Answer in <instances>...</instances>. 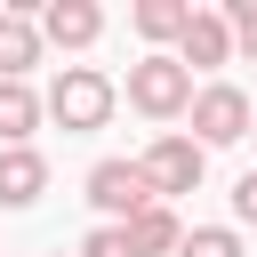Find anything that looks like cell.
Wrapping results in <instances>:
<instances>
[{"label":"cell","instance_id":"cell-3","mask_svg":"<svg viewBox=\"0 0 257 257\" xmlns=\"http://www.w3.org/2000/svg\"><path fill=\"white\" fill-rule=\"evenodd\" d=\"M80 193H88V209L104 217V225H128V217H145L161 193H153V177L137 169V161H120V153H104V161H88V177H80Z\"/></svg>","mask_w":257,"mask_h":257},{"label":"cell","instance_id":"cell-8","mask_svg":"<svg viewBox=\"0 0 257 257\" xmlns=\"http://www.w3.org/2000/svg\"><path fill=\"white\" fill-rule=\"evenodd\" d=\"M233 56H241V40H233V24H225L217 8H201L193 32L177 40V64H185V72H217V64H233Z\"/></svg>","mask_w":257,"mask_h":257},{"label":"cell","instance_id":"cell-1","mask_svg":"<svg viewBox=\"0 0 257 257\" xmlns=\"http://www.w3.org/2000/svg\"><path fill=\"white\" fill-rule=\"evenodd\" d=\"M112 112H120V80H112L104 64H56V80H48V120H56L64 137H96Z\"/></svg>","mask_w":257,"mask_h":257},{"label":"cell","instance_id":"cell-17","mask_svg":"<svg viewBox=\"0 0 257 257\" xmlns=\"http://www.w3.org/2000/svg\"><path fill=\"white\" fill-rule=\"evenodd\" d=\"M249 137H257V128H249Z\"/></svg>","mask_w":257,"mask_h":257},{"label":"cell","instance_id":"cell-5","mask_svg":"<svg viewBox=\"0 0 257 257\" xmlns=\"http://www.w3.org/2000/svg\"><path fill=\"white\" fill-rule=\"evenodd\" d=\"M137 169L153 177V193L161 201H177V193H201V177H209V153L193 145V137H177V128H161L145 153H137Z\"/></svg>","mask_w":257,"mask_h":257},{"label":"cell","instance_id":"cell-16","mask_svg":"<svg viewBox=\"0 0 257 257\" xmlns=\"http://www.w3.org/2000/svg\"><path fill=\"white\" fill-rule=\"evenodd\" d=\"M241 56H249V64H257V32H241Z\"/></svg>","mask_w":257,"mask_h":257},{"label":"cell","instance_id":"cell-13","mask_svg":"<svg viewBox=\"0 0 257 257\" xmlns=\"http://www.w3.org/2000/svg\"><path fill=\"white\" fill-rule=\"evenodd\" d=\"M177 257H249V249H241V225H193Z\"/></svg>","mask_w":257,"mask_h":257},{"label":"cell","instance_id":"cell-12","mask_svg":"<svg viewBox=\"0 0 257 257\" xmlns=\"http://www.w3.org/2000/svg\"><path fill=\"white\" fill-rule=\"evenodd\" d=\"M185 233H193V225H185L169 201H153L145 217H128V241H137V257H177V249H185Z\"/></svg>","mask_w":257,"mask_h":257},{"label":"cell","instance_id":"cell-18","mask_svg":"<svg viewBox=\"0 0 257 257\" xmlns=\"http://www.w3.org/2000/svg\"><path fill=\"white\" fill-rule=\"evenodd\" d=\"M56 257H64V249H56Z\"/></svg>","mask_w":257,"mask_h":257},{"label":"cell","instance_id":"cell-11","mask_svg":"<svg viewBox=\"0 0 257 257\" xmlns=\"http://www.w3.org/2000/svg\"><path fill=\"white\" fill-rule=\"evenodd\" d=\"M40 120H48V88H32V80H0V145H32Z\"/></svg>","mask_w":257,"mask_h":257},{"label":"cell","instance_id":"cell-2","mask_svg":"<svg viewBox=\"0 0 257 257\" xmlns=\"http://www.w3.org/2000/svg\"><path fill=\"white\" fill-rule=\"evenodd\" d=\"M120 96H128V112H145V120H161V128H169V120H185V112H193L201 80H193V72H185L177 56H153V48H145V56L128 64Z\"/></svg>","mask_w":257,"mask_h":257},{"label":"cell","instance_id":"cell-10","mask_svg":"<svg viewBox=\"0 0 257 257\" xmlns=\"http://www.w3.org/2000/svg\"><path fill=\"white\" fill-rule=\"evenodd\" d=\"M193 0H137L128 8V24H137V40H153V56H177V40L193 32Z\"/></svg>","mask_w":257,"mask_h":257},{"label":"cell","instance_id":"cell-7","mask_svg":"<svg viewBox=\"0 0 257 257\" xmlns=\"http://www.w3.org/2000/svg\"><path fill=\"white\" fill-rule=\"evenodd\" d=\"M48 56V32L32 8H0V80H32V64Z\"/></svg>","mask_w":257,"mask_h":257},{"label":"cell","instance_id":"cell-6","mask_svg":"<svg viewBox=\"0 0 257 257\" xmlns=\"http://www.w3.org/2000/svg\"><path fill=\"white\" fill-rule=\"evenodd\" d=\"M40 32H48V48L80 56V48L104 40V8H96V0H48V8H40Z\"/></svg>","mask_w":257,"mask_h":257},{"label":"cell","instance_id":"cell-15","mask_svg":"<svg viewBox=\"0 0 257 257\" xmlns=\"http://www.w3.org/2000/svg\"><path fill=\"white\" fill-rule=\"evenodd\" d=\"M233 225H257V169L233 177Z\"/></svg>","mask_w":257,"mask_h":257},{"label":"cell","instance_id":"cell-14","mask_svg":"<svg viewBox=\"0 0 257 257\" xmlns=\"http://www.w3.org/2000/svg\"><path fill=\"white\" fill-rule=\"evenodd\" d=\"M72 257H137V241H128V225H88Z\"/></svg>","mask_w":257,"mask_h":257},{"label":"cell","instance_id":"cell-9","mask_svg":"<svg viewBox=\"0 0 257 257\" xmlns=\"http://www.w3.org/2000/svg\"><path fill=\"white\" fill-rule=\"evenodd\" d=\"M48 193V153L40 145H0V209H32Z\"/></svg>","mask_w":257,"mask_h":257},{"label":"cell","instance_id":"cell-4","mask_svg":"<svg viewBox=\"0 0 257 257\" xmlns=\"http://www.w3.org/2000/svg\"><path fill=\"white\" fill-rule=\"evenodd\" d=\"M193 145L201 153H217V145H241L249 128H257V104H249V88L241 80H201V96H193Z\"/></svg>","mask_w":257,"mask_h":257}]
</instances>
